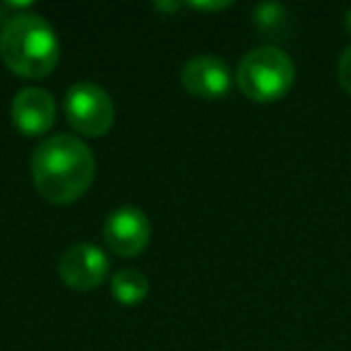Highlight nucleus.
I'll use <instances>...</instances> for the list:
<instances>
[{"mask_svg": "<svg viewBox=\"0 0 351 351\" xmlns=\"http://www.w3.org/2000/svg\"><path fill=\"white\" fill-rule=\"evenodd\" d=\"M337 80L344 87V92L351 94V46H346L337 60Z\"/></svg>", "mask_w": 351, "mask_h": 351, "instance_id": "11", "label": "nucleus"}, {"mask_svg": "<svg viewBox=\"0 0 351 351\" xmlns=\"http://www.w3.org/2000/svg\"><path fill=\"white\" fill-rule=\"evenodd\" d=\"M97 176L92 149L75 135H53L32 154V181L36 191L56 205L80 200Z\"/></svg>", "mask_w": 351, "mask_h": 351, "instance_id": "1", "label": "nucleus"}, {"mask_svg": "<svg viewBox=\"0 0 351 351\" xmlns=\"http://www.w3.org/2000/svg\"><path fill=\"white\" fill-rule=\"evenodd\" d=\"M111 293L123 306H132V303H140L149 293V282H147V277L140 269H121V272L113 274Z\"/></svg>", "mask_w": 351, "mask_h": 351, "instance_id": "10", "label": "nucleus"}, {"mask_svg": "<svg viewBox=\"0 0 351 351\" xmlns=\"http://www.w3.org/2000/svg\"><path fill=\"white\" fill-rule=\"evenodd\" d=\"M253 20L260 34L277 41L284 39L289 34V27H291L289 10L284 5H279V3H260L253 10Z\"/></svg>", "mask_w": 351, "mask_h": 351, "instance_id": "9", "label": "nucleus"}, {"mask_svg": "<svg viewBox=\"0 0 351 351\" xmlns=\"http://www.w3.org/2000/svg\"><path fill=\"white\" fill-rule=\"evenodd\" d=\"M346 27H349V32H351V10H349V15H346Z\"/></svg>", "mask_w": 351, "mask_h": 351, "instance_id": "14", "label": "nucleus"}, {"mask_svg": "<svg viewBox=\"0 0 351 351\" xmlns=\"http://www.w3.org/2000/svg\"><path fill=\"white\" fill-rule=\"evenodd\" d=\"M229 5V0H221V3H191V8H197V10H221V8Z\"/></svg>", "mask_w": 351, "mask_h": 351, "instance_id": "12", "label": "nucleus"}, {"mask_svg": "<svg viewBox=\"0 0 351 351\" xmlns=\"http://www.w3.org/2000/svg\"><path fill=\"white\" fill-rule=\"evenodd\" d=\"M181 82L197 99H219L231 89V70L217 56H195L186 60Z\"/></svg>", "mask_w": 351, "mask_h": 351, "instance_id": "8", "label": "nucleus"}, {"mask_svg": "<svg viewBox=\"0 0 351 351\" xmlns=\"http://www.w3.org/2000/svg\"><path fill=\"white\" fill-rule=\"evenodd\" d=\"M0 56L8 68L20 77L44 80L58 65V34L41 15L34 12L15 15L0 32Z\"/></svg>", "mask_w": 351, "mask_h": 351, "instance_id": "2", "label": "nucleus"}, {"mask_svg": "<svg viewBox=\"0 0 351 351\" xmlns=\"http://www.w3.org/2000/svg\"><path fill=\"white\" fill-rule=\"evenodd\" d=\"M58 274L75 291H89L99 287L108 274V258L92 243H75L58 258Z\"/></svg>", "mask_w": 351, "mask_h": 351, "instance_id": "6", "label": "nucleus"}, {"mask_svg": "<svg viewBox=\"0 0 351 351\" xmlns=\"http://www.w3.org/2000/svg\"><path fill=\"white\" fill-rule=\"evenodd\" d=\"M10 116L20 132L29 137L44 135L56 123V99L41 87H25L12 99Z\"/></svg>", "mask_w": 351, "mask_h": 351, "instance_id": "7", "label": "nucleus"}, {"mask_svg": "<svg viewBox=\"0 0 351 351\" xmlns=\"http://www.w3.org/2000/svg\"><path fill=\"white\" fill-rule=\"evenodd\" d=\"M241 92L253 101H277L296 80L293 60L277 46H258L248 51L239 65Z\"/></svg>", "mask_w": 351, "mask_h": 351, "instance_id": "3", "label": "nucleus"}, {"mask_svg": "<svg viewBox=\"0 0 351 351\" xmlns=\"http://www.w3.org/2000/svg\"><path fill=\"white\" fill-rule=\"evenodd\" d=\"M156 10H166V12H176L181 8V3H154Z\"/></svg>", "mask_w": 351, "mask_h": 351, "instance_id": "13", "label": "nucleus"}, {"mask_svg": "<svg viewBox=\"0 0 351 351\" xmlns=\"http://www.w3.org/2000/svg\"><path fill=\"white\" fill-rule=\"evenodd\" d=\"M106 245L121 258H135L147 248L152 239V224L140 207H118L104 224Z\"/></svg>", "mask_w": 351, "mask_h": 351, "instance_id": "5", "label": "nucleus"}, {"mask_svg": "<svg viewBox=\"0 0 351 351\" xmlns=\"http://www.w3.org/2000/svg\"><path fill=\"white\" fill-rule=\"evenodd\" d=\"M65 113L70 125L87 137L106 135L116 121L113 99L94 82H77L65 92Z\"/></svg>", "mask_w": 351, "mask_h": 351, "instance_id": "4", "label": "nucleus"}]
</instances>
